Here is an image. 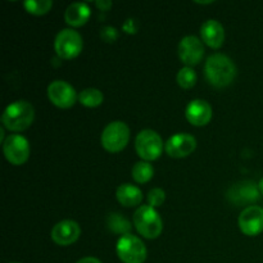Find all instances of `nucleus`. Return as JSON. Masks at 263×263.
<instances>
[{"label": "nucleus", "mask_w": 263, "mask_h": 263, "mask_svg": "<svg viewBox=\"0 0 263 263\" xmlns=\"http://www.w3.org/2000/svg\"><path fill=\"white\" fill-rule=\"evenodd\" d=\"M236 66L225 54H212L204 66V74L212 86L222 89L229 86L236 77Z\"/></svg>", "instance_id": "1"}, {"label": "nucleus", "mask_w": 263, "mask_h": 263, "mask_svg": "<svg viewBox=\"0 0 263 263\" xmlns=\"http://www.w3.org/2000/svg\"><path fill=\"white\" fill-rule=\"evenodd\" d=\"M35 118V109L26 100H17L5 108L2 116V123L10 131H25L30 127Z\"/></svg>", "instance_id": "2"}, {"label": "nucleus", "mask_w": 263, "mask_h": 263, "mask_svg": "<svg viewBox=\"0 0 263 263\" xmlns=\"http://www.w3.org/2000/svg\"><path fill=\"white\" fill-rule=\"evenodd\" d=\"M134 225L138 233L146 239H157L163 230V222L156 208L141 205L134 213Z\"/></svg>", "instance_id": "3"}, {"label": "nucleus", "mask_w": 263, "mask_h": 263, "mask_svg": "<svg viewBox=\"0 0 263 263\" xmlns=\"http://www.w3.org/2000/svg\"><path fill=\"white\" fill-rule=\"evenodd\" d=\"M102 145L109 153L123 151L130 140V130L122 121H113L108 123L102 133Z\"/></svg>", "instance_id": "4"}, {"label": "nucleus", "mask_w": 263, "mask_h": 263, "mask_svg": "<svg viewBox=\"0 0 263 263\" xmlns=\"http://www.w3.org/2000/svg\"><path fill=\"white\" fill-rule=\"evenodd\" d=\"M135 149L143 161H156L163 153L164 144L161 136L153 130H143L135 139Z\"/></svg>", "instance_id": "5"}, {"label": "nucleus", "mask_w": 263, "mask_h": 263, "mask_svg": "<svg viewBox=\"0 0 263 263\" xmlns=\"http://www.w3.org/2000/svg\"><path fill=\"white\" fill-rule=\"evenodd\" d=\"M116 251L118 258L123 263H144L148 256L145 244L133 234L121 236L117 241Z\"/></svg>", "instance_id": "6"}, {"label": "nucleus", "mask_w": 263, "mask_h": 263, "mask_svg": "<svg viewBox=\"0 0 263 263\" xmlns=\"http://www.w3.org/2000/svg\"><path fill=\"white\" fill-rule=\"evenodd\" d=\"M54 48L58 57H61L62 59H73L82 51L84 41L77 31L64 28L57 35Z\"/></svg>", "instance_id": "7"}, {"label": "nucleus", "mask_w": 263, "mask_h": 263, "mask_svg": "<svg viewBox=\"0 0 263 263\" xmlns=\"http://www.w3.org/2000/svg\"><path fill=\"white\" fill-rule=\"evenodd\" d=\"M3 152L9 163L21 166L30 157V144L22 135H9L3 143Z\"/></svg>", "instance_id": "8"}, {"label": "nucleus", "mask_w": 263, "mask_h": 263, "mask_svg": "<svg viewBox=\"0 0 263 263\" xmlns=\"http://www.w3.org/2000/svg\"><path fill=\"white\" fill-rule=\"evenodd\" d=\"M48 98L55 107L67 109V108L73 107L76 100L79 99V95L76 94L73 86L68 82L57 80L48 86Z\"/></svg>", "instance_id": "9"}, {"label": "nucleus", "mask_w": 263, "mask_h": 263, "mask_svg": "<svg viewBox=\"0 0 263 263\" xmlns=\"http://www.w3.org/2000/svg\"><path fill=\"white\" fill-rule=\"evenodd\" d=\"M259 189L258 185L253 181H240L238 184L233 185L228 192V199L233 204H236L238 207L246 204H252L257 202L259 198Z\"/></svg>", "instance_id": "10"}, {"label": "nucleus", "mask_w": 263, "mask_h": 263, "mask_svg": "<svg viewBox=\"0 0 263 263\" xmlns=\"http://www.w3.org/2000/svg\"><path fill=\"white\" fill-rule=\"evenodd\" d=\"M179 57L184 64L187 67L195 66L199 63L204 57V46L203 43L195 36H185L179 44Z\"/></svg>", "instance_id": "11"}, {"label": "nucleus", "mask_w": 263, "mask_h": 263, "mask_svg": "<svg viewBox=\"0 0 263 263\" xmlns=\"http://www.w3.org/2000/svg\"><path fill=\"white\" fill-rule=\"evenodd\" d=\"M239 228L247 236H257L263 231V208L258 205L247 207L239 216Z\"/></svg>", "instance_id": "12"}, {"label": "nucleus", "mask_w": 263, "mask_h": 263, "mask_svg": "<svg viewBox=\"0 0 263 263\" xmlns=\"http://www.w3.org/2000/svg\"><path fill=\"white\" fill-rule=\"evenodd\" d=\"M197 148V140L190 134L180 133L171 136L164 145V151L171 158H185Z\"/></svg>", "instance_id": "13"}, {"label": "nucleus", "mask_w": 263, "mask_h": 263, "mask_svg": "<svg viewBox=\"0 0 263 263\" xmlns=\"http://www.w3.org/2000/svg\"><path fill=\"white\" fill-rule=\"evenodd\" d=\"M80 234H81V229L76 221L63 220L54 226L50 235L54 243L62 247H67L76 243L77 239L80 238Z\"/></svg>", "instance_id": "14"}, {"label": "nucleus", "mask_w": 263, "mask_h": 263, "mask_svg": "<svg viewBox=\"0 0 263 263\" xmlns=\"http://www.w3.org/2000/svg\"><path fill=\"white\" fill-rule=\"evenodd\" d=\"M186 120L194 126H205L212 118V108L205 100L195 99L187 104L185 109Z\"/></svg>", "instance_id": "15"}, {"label": "nucleus", "mask_w": 263, "mask_h": 263, "mask_svg": "<svg viewBox=\"0 0 263 263\" xmlns=\"http://www.w3.org/2000/svg\"><path fill=\"white\" fill-rule=\"evenodd\" d=\"M200 35L205 45L212 49H220L225 41V30L222 25L216 20L205 21L200 28Z\"/></svg>", "instance_id": "16"}, {"label": "nucleus", "mask_w": 263, "mask_h": 263, "mask_svg": "<svg viewBox=\"0 0 263 263\" xmlns=\"http://www.w3.org/2000/svg\"><path fill=\"white\" fill-rule=\"evenodd\" d=\"M90 15H91V10L86 3H72L66 9L64 20L67 25L72 27H80L89 21Z\"/></svg>", "instance_id": "17"}, {"label": "nucleus", "mask_w": 263, "mask_h": 263, "mask_svg": "<svg viewBox=\"0 0 263 263\" xmlns=\"http://www.w3.org/2000/svg\"><path fill=\"white\" fill-rule=\"evenodd\" d=\"M117 200L125 207H135L143 200V193L138 186L133 184H122L116 192Z\"/></svg>", "instance_id": "18"}, {"label": "nucleus", "mask_w": 263, "mask_h": 263, "mask_svg": "<svg viewBox=\"0 0 263 263\" xmlns=\"http://www.w3.org/2000/svg\"><path fill=\"white\" fill-rule=\"evenodd\" d=\"M103 100H104L103 92L100 90L94 89V87L82 90L79 94V102L87 108L99 107L103 103Z\"/></svg>", "instance_id": "19"}, {"label": "nucleus", "mask_w": 263, "mask_h": 263, "mask_svg": "<svg viewBox=\"0 0 263 263\" xmlns=\"http://www.w3.org/2000/svg\"><path fill=\"white\" fill-rule=\"evenodd\" d=\"M107 223L110 231L116 234H121L122 236L127 235L131 230V223L120 213H110L108 216Z\"/></svg>", "instance_id": "20"}, {"label": "nucleus", "mask_w": 263, "mask_h": 263, "mask_svg": "<svg viewBox=\"0 0 263 263\" xmlns=\"http://www.w3.org/2000/svg\"><path fill=\"white\" fill-rule=\"evenodd\" d=\"M154 175V168L149 162L140 161L133 167V179L139 184H145L151 181Z\"/></svg>", "instance_id": "21"}, {"label": "nucleus", "mask_w": 263, "mask_h": 263, "mask_svg": "<svg viewBox=\"0 0 263 263\" xmlns=\"http://www.w3.org/2000/svg\"><path fill=\"white\" fill-rule=\"evenodd\" d=\"M26 10L33 15H43L50 10L53 7L51 0H27L23 3Z\"/></svg>", "instance_id": "22"}, {"label": "nucleus", "mask_w": 263, "mask_h": 263, "mask_svg": "<svg viewBox=\"0 0 263 263\" xmlns=\"http://www.w3.org/2000/svg\"><path fill=\"white\" fill-rule=\"evenodd\" d=\"M197 82V73L192 67H184L177 73V84L182 89H192Z\"/></svg>", "instance_id": "23"}, {"label": "nucleus", "mask_w": 263, "mask_h": 263, "mask_svg": "<svg viewBox=\"0 0 263 263\" xmlns=\"http://www.w3.org/2000/svg\"><path fill=\"white\" fill-rule=\"evenodd\" d=\"M164 200H166V193L161 187H154L148 193V203L151 207H159L163 204Z\"/></svg>", "instance_id": "24"}, {"label": "nucleus", "mask_w": 263, "mask_h": 263, "mask_svg": "<svg viewBox=\"0 0 263 263\" xmlns=\"http://www.w3.org/2000/svg\"><path fill=\"white\" fill-rule=\"evenodd\" d=\"M100 37L105 43H115L118 39V31L112 26H105L100 30Z\"/></svg>", "instance_id": "25"}, {"label": "nucleus", "mask_w": 263, "mask_h": 263, "mask_svg": "<svg viewBox=\"0 0 263 263\" xmlns=\"http://www.w3.org/2000/svg\"><path fill=\"white\" fill-rule=\"evenodd\" d=\"M122 28L123 31L127 33H136L138 32V23H136V21L133 20V18H128V20L123 23Z\"/></svg>", "instance_id": "26"}, {"label": "nucleus", "mask_w": 263, "mask_h": 263, "mask_svg": "<svg viewBox=\"0 0 263 263\" xmlns=\"http://www.w3.org/2000/svg\"><path fill=\"white\" fill-rule=\"evenodd\" d=\"M95 5H97L98 8H99L100 10H109L110 7H112V2H109V0H99V2L95 3Z\"/></svg>", "instance_id": "27"}, {"label": "nucleus", "mask_w": 263, "mask_h": 263, "mask_svg": "<svg viewBox=\"0 0 263 263\" xmlns=\"http://www.w3.org/2000/svg\"><path fill=\"white\" fill-rule=\"evenodd\" d=\"M76 263H102V262H100L98 258H95V257H85V258L80 259V261Z\"/></svg>", "instance_id": "28"}, {"label": "nucleus", "mask_w": 263, "mask_h": 263, "mask_svg": "<svg viewBox=\"0 0 263 263\" xmlns=\"http://www.w3.org/2000/svg\"><path fill=\"white\" fill-rule=\"evenodd\" d=\"M258 189L259 192H261V194L263 195V179H261V181L258 182Z\"/></svg>", "instance_id": "29"}, {"label": "nucleus", "mask_w": 263, "mask_h": 263, "mask_svg": "<svg viewBox=\"0 0 263 263\" xmlns=\"http://www.w3.org/2000/svg\"><path fill=\"white\" fill-rule=\"evenodd\" d=\"M10 263H18V262H10Z\"/></svg>", "instance_id": "30"}]
</instances>
